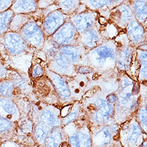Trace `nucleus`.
Segmentation results:
<instances>
[{
    "mask_svg": "<svg viewBox=\"0 0 147 147\" xmlns=\"http://www.w3.org/2000/svg\"><path fill=\"white\" fill-rule=\"evenodd\" d=\"M63 129L68 136L69 147H92L90 124L85 114Z\"/></svg>",
    "mask_w": 147,
    "mask_h": 147,
    "instance_id": "nucleus-2",
    "label": "nucleus"
},
{
    "mask_svg": "<svg viewBox=\"0 0 147 147\" xmlns=\"http://www.w3.org/2000/svg\"><path fill=\"white\" fill-rule=\"evenodd\" d=\"M68 142V136L63 127L52 128L45 140V147H60Z\"/></svg>",
    "mask_w": 147,
    "mask_h": 147,
    "instance_id": "nucleus-19",
    "label": "nucleus"
},
{
    "mask_svg": "<svg viewBox=\"0 0 147 147\" xmlns=\"http://www.w3.org/2000/svg\"><path fill=\"white\" fill-rule=\"evenodd\" d=\"M45 76L51 82L58 96L59 101L63 103L70 102L72 99V95L65 78L48 69L46 66Z\"/></svg>",
    "mask_w": 147,
    "mask_h": 147,
    "instance_id": "nucleus-13",
    "label": "nucleus"
},
{
    "mask_svg": "<svg viewBox=\"0 0 147 147\" xmlns=\"http://www.w3.org/2000/svg\"><path fill=\"white\" fill-rule=\"evenodd\" d=\"M137 55L141 64L140 78L142 80H147V50H138Z\"/></svg>",
    "mask_w": 147,
    "mask_h": 147,
    "instance_id": "nucleus-33",
    "label": "nucleus"
},
{
    "mask_svg": "<svg viewBox=\"0 0 147 147\" xmlns=\"http://www.w3.org/2000/svg\"><path fill=\"white\" fill-rule=\"evenodd\" d=\"M117 50L114 45L110 42L99 45L87 55L89 64L100 69L108 68L115 64Z\"/></svg>",
    "mask_w": 147,
    "mask_h": 147,
    "instance_id": "nucleus-5",
    "label": "nucleus"
},
{
    "mask_svg": "<svg viewBox=\"0 0 147 147\" xmlns=\"http://www.w3.org/2000/svg\"><path fill=\"white\" fill-rule=\"evenodd\" d=\"M68 20V16L59 9L52 11L45 16L40 26L45 38L51 36Z\"/></svg>",
    "mask_w": 147,
    "mask_h": 147,
    "instance_id": "nucleus-11",
    "label": "nucleus"
},
{
    "mask_svg": "<svg viewBox=\"0 0 147 147\" xmlns=\"http://www.w3.org/2000/svg\"><path fill=\"white\" fill-rule=\"evenodd\" d=\"M145 137H144V141L142 143L140 147H147V136L145 135Z\"/></svg>",
    "mask_w": 147,
    "mask_h": 147,
    "instance_id": "nucleus-39",
    "label": "nucleus"
},
{
    "mask_svg": "<svg viewBox=\"0 0 147 147\" xmlns=\"http://www.w3.org/2000/svg\"><path fill=\"white\" fill-rule=\"evenodd\" d=\"M14 1V0H0V13L9 9Z\"/></svg>",
    "mask_w": 147,
    "mask_h": 147,
    "instance_id": "nucleus-35",
    "label": "nucleus"
},
{
    "mask_svg": "<svg viewBox=\"0 0 147 147\" xmlns=\"http://www.w3.org/2000/svg\"><path fill=\"white\" fill-rule=\"evenodd\" d=\"M109 18L118 27L126 28L128 24L136 18L131 7L127 4H122L111 11Z\"/></svg>",
    "mask_w": 147,
    "mask_h": 147,
    "instance_id": "nucleus-14",
    "label": "nucleus"
},
{
    "mask_svg": "<svg viewBox=\"0 0 147 147\" xmlns=\"http://www.w3.org/2000/svg\"><path fill=\"white\" fill-rule=\"evenodd\" d=\"M0 45H2L4 52L10 57H19L35 53L19 33L10 31L0 36Z\"/></svg>",
    "mask_w": 147,
    "mask_h": 147,
    "instance_id": "nucleus-6",
    "label": "nucleus"
},
{
    "mask_svg": "<svg viewBox=\"0 0 147 147\" xmlns=\"http://www.w3.org/2000/svg\"><path fill=\"white\" fill-rule=\"evenodd\" d=\"M14 16V13L10 9L0 13V36H3L9 31L10 24Z\"/></svg>",
    "mask_w": 147,
    "mask_h": 147,
    "instance_id": "nucleus-29",
    "label": "nucleus"
},
{
    "mask_svg": "<svg viewBox=\"0 0 147 147\" xmlns=\"http://www.w3.org/2000/svg\"><path fill=\"white\" fill-rule=\"evenodd\" d=\"M109 147H122L119 141H116L115 143H114L113 145H111V146H109Z\"/></svg>",
    "mask_w": 147,
    "mask_h": 147,
    "instance_id": "nucleus-40",
    "label": "nucleus"
},
{
    "mask_svg": "<svg viewBox=\"0 0 147 147\" xmlns=\"http://www.w3.org/2000/svg\"><path fill=\"white\" fill-rule=\"evenodd\" d=\"M126 30L128 38L135 45H138L143 42L145 35L144 28L136 18L128 24Z\"/></svg>",
    "mask_w": 147,
    "mask_h": 147,
    "instance_id": "nucleus-22",
    "label": "nucleus"
},
{
    "mask_svg": "<svg viewBox=\"0 0 147 147\" xmlns=\"http://www.w3.org/2000/svg\"><path fill=\"white\" fill-rule=\"evenodd\" d=\"M10 9L14 15H32L38 10L37 1L36 0H14Z\"/></svg>",
    "mask_w": 147,
    "mask_h": 147,
    "instance_id": "nucleus-20",
    "label": "nucleus"
},
{
    "mask_svg": "<svg viewBox=\"0 0 147 147\" xmlns=\"http://www.w3.org/2000/svg\"><path fill=\"white\" fill-rule=\"evenodd\" d=\"M0 115L16 123L21 117L19 107L13 100L1 96Z\"/></svg>",
    "mask_w": 147,
    "mask_h": 147,
    "instance_id": "nucleus-16",
    "label": "nucleus"
},
{
    "mask_svg": "<svg viewBox=\"0 0 147 147\" xmlns=\"http://www.w3.org/2000/svg\"><path fill=\"white\" fill-rule=\"evenodd\" d=\"M117 100H118V97H117V95H115L114 94H111L108 95L107 96V98H106V100L109 103L111 104L112 105H115V103L117 102Z\"/></svg>",
    "mask_w": 147,
    "mask_h": 147,
    "instance_id": "nucleus-38",
    "label": "nucleus"
},
{
    "mask_svg": "<svg viewBox=\"0 0 147 147\" xmlns=\"http://www.w3.org/2000/svg\"><path fill=\"white\" fill-rule=\"evenodd\" d=\"M8 69L4 65L3 61L0 60V80L5 79L7 77Z\"/></svg>",
    "mask_w": 147,
    "mask_h": 147,
    "instance_id": "nucleus-37",
    "label": "nucleus"
},
{
    "mask_svg": "<svg viewBox=\"0 0 147 147\" xmlns=\"http://www.w3.org/2000/svg\"><path fill=\"white\" fill-rule=\"evenodd\" d=\"M34 105L33 109L37 113H33V117H36L32 120L34 123L40 122L51 128L62 127V117L58 108L40 101L34 103Z\"/></svg>",
    "mask_w": 147,
    "mask_h": 147,
    "instance_id": "nucleus-7",
    "label": "nucleus"
},
{
    "mask_svg": "<svg viewBox=\"0 0 147 147\" xmlns=\"http://www.w3.org/2000/svg\"><path fill=\"white\" fill-rule=\"evenodd\" d=\"M47 68L63 77H74L76 75V65L58 52L46 61Z\"/></svg>",
    "mask_w": 147,
    "mask_h": 147,
    "instance_id": "nucleus-12",
    "label": "nucleus"
},
{
    "mask_svg": "<svg viewBox=\"0 0 147 147\" xmlns=\"http://www.w3.org/2000/svg\"><path fill=\"white\" fill-rule=\"evenodd\" d=\"M82 46H76V45H69V46H63L58 48V52L65 57L73 65L80 64L82 62V59L85 57H87V55H84L82 50Z\"/></svg>",
    "mask_w": 147,
    "mask_h": 147,
    "instance_id": "nucleus-18",
    "label": "nucleus"
},
{
    "mask_svg": "<svg viewBox=\"0 0 147 147\" xmlns=\"http://www.w3.org/2000/svg\"><path fill=\"white\" fill-rule=\"evenodd\" d=\"M0 60L1 61H3V57H1V54H0Z\"/></svg>",
    "mask_w": 147,
    "mask_h": 147,
    "instance_id": "nucleus-41",
    "label": "nucleus"
},
{
    "mask_svg": "<svg viewBox=\"0 0 147 147\" xmlns=\"http://www.w3.org/2000/svg\"><path fill=\"white\" fill-rule=\"evenodd\" d=\"M85 114L82 106L79 104H74L71 107L70 111L62 118L61 125L64 127L72 122H75L81 118Z\"/></svg>",
    "mask_w": 147,
    "mask_h": 147,
    "instance_id": "nucleus-24",
    "label": "nucleus"
},
{
    "mask_svg": "<svg viewBox=\"0 0 147 147\" xmlns=\"http://www.w3.org/2000/svg\"><path fill=\"white\" fill-rule=\"evenodd\" d=\"M17 129V123L0 115V136H13Z\"/></svg>",
    "mask_w": 147,
    "mask_h": 147,
    "instance_id": "nucleus-26",
    "label": "nucleus"
},
{
    "mask_svg": "<svg viewBox=\"0 0 147 147\" xmlns=\"http://www.w3.org/2000/svg\"><path fill=\"white\" fill-rule=\"evenodd\" d=\"M134 116L136 118L142 132L147 136V105H140Z\"/></svg>",
    "mask_w": 147,
    "mask_h": 147,
    "instance_id": "nucleus-30",
    "label": "nucleus"
},
{
    "mask_svg": "<svg viewBox=\"0 0 147 147\" xmlns=\"http://www.w3.org/2000/svg\"><path fill=\"white\" fill-rule=\"evenodd\" d=\"M84 3L85 5H87L91 10L95 9H102L103 8H105L107 6L116 5L118 3H123L122 1H81Z\"/></svg>",
    "mask_w": 147,
    "mask_h": 147,
    "instance_id": "nucleus-32",
    "label": "nucleus"
},
{
    "mask_svg": "<svg viewBox=\"0 0 147 147\" xmlns=\"http://www.w3.org/2000/svg\"><path fill=\"white\" fill-rule=\"evenodd\" d=\"M50 38L59 47L76 45L80 41V34L68 20L50 36Z\"/></svg>",
    "mask_w": 147,
    "mask_h": 147,
    "instance_id": "nucleus-10",
    "label": "nucleus"
},
{
    "mask_svg": "<svg viewBox=\"0 0 147 147\" xmlns=\"http://www.w3.org/2000/svg\"><path fill=\"white\" fill-rule=\"evenodd\" d=\"M55 3V1H37L38 9H44L51 6Z\"/></svg>",
    "mask_w": 147,
    "mask_h": 147,
    "instance_id": "nucleus-36",
    "label": "nucleus"
},
{
    "mask_svg": "<svg viewBox=\"0 0 147 147\" xmlns=\"http://www.w3.org/2000/svg\"><path fill=\"white\" fill-rule=\"evenodd\" d=\"M132 57V48L128 46L122 47L117 50L115 65L120 70L126 71L131 65Z\"/></svg>",
    "mask_w": 147,
    "mask_h": 147,
    "instance_id": "nucleus-23",
    "label": "nucleus"
},
{
    "mask_svg": "<svg viewBox=\"0 0 147 147\" xmlns=\"http://www.w3.org/2000/svg\"><path fill=\"white\" fill-rule=\"evenodd\" d=\"M132 11L135 18L141 24L147 20V1H133Z\"/></svg>",
    "mask_w": 147,
    "mask_h": 147,
    "instance_id": "nucleus-27",
    "label": "nucleus"
},
{
    "mask_svg": "<svg viewBox=\"0 0 147 147\" xmlns=\"http://www.w3.org/2000/svg\"><path fill=\"white\" fill-rule=\"evenodd\" d=\"M91 126L108 125L115 121L114 105L106 100L96 99L87 105L82 106Z\"/></svg>",
    "mask_w": 147,
    "mask_h": 147,
    "instance_id": "nucleus-1",
    "label": "nucleus"
},
{
    "mask_svg": "<svg viewBox=\"0 0 147 147\" xmlns=\"http://www.w3.org/2000/svg\"><path fill=\"white\" fill-rule=\"evenodd\" d=\"M96 17L95 12L90 9L72 16L69 20L80 35L94 26Z\"/></svg>",
    "mask_w": 147,
    "mask_h": 147,
    "instance_id": "nucleus-15",
    "label": "nucleus"
},
{
    "mask_svg": "<svg viewBox=\"0 0 147 147\" xmlns=\"http://www.w3.org/2000/svg\"><path fill=\"white\" fill-rule=\"evenodd\" d=\"M144 137L135 116L120 125L118 141L122 147H140Z\"/></svg>",
    "mask_w": 147,
    "mask_h": 147,
    "instance_id": "nucleus-3",
    "label": "nucleus"
},
{
    "mask_svg": "<svg viewBox=\"0 0 147 147\" xmlns=\"http://www.w3.org/2000/svg\"><path fill=\"white\" fill-rule=\"evenodd\" d=\"M120 125L115 121L101 126L90 125L92 147H109L118 141Z\"/></svg>",
    "mask_w": 147,
    "mask_h": 147,
    "instance_id": "nucleus-4",
    "label": "nucleus"
},
{
    "mask_svg": "<svg viewBox=\"0 0 147 147\" xmlns=\"http://www.w3.org/2000/svg\"><path fill=\"white\" fill-rule=\"evenodd\" d=\"M19 34L35 53L42 50L46 38L40 25L36 22L32 16Z\"/></svg>",
    "mask_w": 147,
    "mask_h": 147,
    "instance_id": "nucleus-8",
    "label": "nucleus"
},
{
    "mask_svg": "<svg viewBox=\"0 0 147 147\" xmlns=\"http://www.w3.org/2000/svg\"><path fill=\"white\" fill-rule=\"evenodd\" d=\"M51 128H52L41 122H34L32 134L36 141L39 144L44 145L45 140Z\"/></svg>",
    "mask_w": 147,
    "mask_h": 147,
    "instance_id": "nucleus-25",
    "label": "nucleus"
},
{
    "mask_svg": "<svg viewBox=\"0 0 147 147\" xmlns=\"http://www.w3.org/2000/svg\"><path fill=\"white\" fill-rule=\"evenodd\" d=\"M8 73L6 78L11 80L16 87L27 96L32 103H35L38 100L34 94L33 82L30 76L23 72L11 67L7 68Z\"/></svg>",
    "mask_w": 147,
    "mask_h": 147,
    "instance_id": "nucleus-9",
    "label": "nucleus"
},
{
    "mask_svg": "<svg viewBox=\"0 0 147 147\" xmlns=\"http://www.w3.org/2000/svg\"><path fill=\"white\" fill-rule=\"evenodd\" d=\"M102 39L100 33L94 26L80 35V42L82 47L90 50H92L101 45Z\"/></svg>",
    "mask_w": 147,
    "mask_h": 147,
    "instance_id": "nucleus-17",
    "label": "nucleus"
},
{
    "mask_svg": "<svg viewBox=\"0 0 147 147\" xmlns=\"http://www.w3.org/2000/svg\"><path fill=\"white\" fill-rule=\"evenodd\" d=\"M80 3L79 1H55L58 9L68 16L75 12L78 8Z\"/></svg>",
    "mask_w": 147,
    "mask_h": 147,
    "instance_id": "nucleus-31",
    "label": "nucleus"
},
{
    "mask_svg": "<svg viewBox=\"0 0 147 147\" xmlns=\"http://www.w3.org/2000/svg\"><path fill=\"white\" fill-rule=\"evenodd\" d=\"M0 96L8 98L14 101L21 98L27 97L22 94L13 82L7 78L0 80Z\"/></svg>",
    "mask_w": 147,
    "mask_h": 147,
    "instance_id": "nucleus-21",
    "label": "nucleus"
},
{
    "mask_svg": "<svg viewBox=\"0 0 147 147\" xmlns=\"http://www.w3.org/2000/svg\"><path fill=\"white\" fill-rule=\"evenodd\" d=\"M45 66L39 61H36L31 67L30 77L32 80L38 79L45 76Z\"/></svg>",
    "mask_w": 147,
    "mask_h": 147,
    "instance_id": "nucleus-34",
    "label": "nucleus"
},
{
    "mask_svg": "<svg viewBox=\"0 0 147 147\" xmlns=\"http://www.w3.org/2000/svg\"><path fill=\"white\" fill-rule=\"evenodd\" d=\"M32 15H14L10 24L9 31L16 33H20L21 30L29 21Z\"/></svg>",
    "mask_w": 147,
    "mask_h": 147,
    "instance_id": "nucleus-28",
    "label": "nucleus"
}]
</instances>
